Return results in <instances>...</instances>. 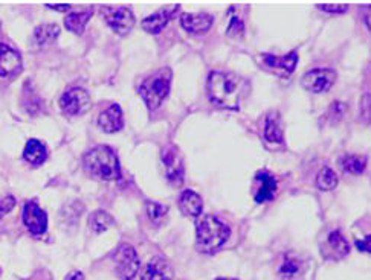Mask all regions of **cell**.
Returning <instances> with one entry per match:
<instances>
[{"label":"cell","instance_id":"13","mask_svg":"<svg viewBox=\"0 0 371 280\" xmlns=\"http://www.w3.org/2000/svg\"><path fill=\"white\" fill-rule=\"evenodd\" d=\"M23 61L20 54L13 47L0 45V76L2 78H14L22 72Z\"/></svg>","mask_w":371,"mask_h":280},{"label":"cell","instance_id":"1","mask_svg":"<svg viewBox=\"0 0 371 280\" xmlns=\"http://www.w3.org/2000/svg\"><path fill=\"white\" fill-rule=\"evenodd\" d=\"M208 98L213 104L226 110H239L249 91L246 80L235 73L211 72L206 82Z\"/></svg>","mask_w":371,"mask_h":280},{"label":"cell","instance_id":"11","mask_svg":"<svg viewBox=\"0 0 371 280\" xmlns=\"http://www.w3.org/2000/svg\"><path fill=\"white\" fill-rule=\"evenodd\" d=\"M23 224L27 226L28 230L40 236L46 232L48 228V215L36 201H28L23 207Z\"/></svg>","mask_w":371,"mask_h":280},{"label":"cell","instance_id":"12","mask_svg":"<svg viewBox=\"0 0 371 280\" xmlns=\"http://www.w3.org/2000/svg\"><path fill=\"white\" fill-rule=\"evenodd\" d=\"M263 59V64L271 69L274 73L280 76H289L290 73L295 72L298 64V54L297 52H289L288 55L276 57L272 54H263L261 57Z\"/></svg>","mask_w":371,"mask_h":280},{"label":"cell","instance_id":"6","mask_svg":"<svg viewBox=\"0 0 371 280\" xmlns=\"http://www.w3.org/2000/svg\"><path fill=\"white\" fill-rule=\"evenodd\" d=\"M92 107V99L89 93L81 87L67 89L60 98V108L67 116H80L89 112Z\"/></svg>","mask_w":371,"mask_h":280},{"label":"cell","instance_id":"18","mask_svg":"<svg viewBox=\"0 0 371 280\" xmlns=\"http://www.w3.org/2000/svg\"><path fill=\"white\" fill-rule=\"evenodd\" d=\"M99 128L106 133H118L124 126L122 108L118 104H112L98 117Z\"/></svg>","mask_w":371,"mask_h":280},{"label":"cell","instance_id":"29","mask_svg":"<svg viewBox=\"0 0 371 280\" xmlns=\"http://www.w3.org/2000/svg\"><path fill=\"white\" fill-rule=\"evenodd\" d=\"M318 10L326 11V13H335V14H342L349 11V5H341V3H319L316 5Z\"/></svg>","mask_w":371,"mask_h":280},{"label":"cell","instance_id":"3","mask_svg":"<svg viewBox=\"0 0 371 280\" xmlns=\"http://www.w3.org/2000/svg\"><path fill=\"white\" fill-rule=\"evenodd\" d=\"M231 228L214 215L202 216L196 226V247L200 253L213 254L227 241Z\"/></svg>","mask_w":371,"mask_h":280},{"label":"cell","instance_id":"21","mask_svg":"<svg viewBox=\"0 0 371 280\" xmlns=\"http://www.w3.org/2000/svg\"><path fill=\"white\" fill-rule=\"evenodd\" d=\"M23 157L32 166H40L41 163H45L48 159V149L45 143L38 139H29L27 145H24Z\"/></svg>","mask_w":371,"mask_h":280},{"label":"cell","instance_id":"9","mask_svg":"<svg viewBox=\"0 0 371 280\" xmlns=\"http://www.w3.org/2000/svg\"><path fill=\"white\" fill-rule=\"evenodd\" d=\"M336 81V73L332 69H314L302 76V87L312 93H323L330 89Z\"/></svg>","mask_w":371,"mask_h":280},{"label":"cell","instance_id":"26","mask_svg":"<svg viewBox=\"0 0 371 280\" xmlns=\"http://www.w3.org/2000/svg\"><path fill=\"white\" fill-rule=\"evenodd\" d=\"M367 157L364 156H345L341 160V168L349 174H362L367 168Z\"/></svg>","mask_w":371,"mask_h":280},{"label":"cell","instance_id":"28","mask_svg":"<svg viewBox=\"0 0 371 280\" xmlns=\"http://www.w3.org/2000/svg\"><path fill=\"white\" fill-rule=\"evenodd\" d=\"M167 214H168V207L161 205V202H155V201L147 202V215L153 223H161L167 216Z\"/></svg>","mask_w":371,"mask_h":280},{"label":"cell","instance_id":"32","mask_svg":"<svg viewBox=\"0 0 371 280\" xmlns=\"http://www.w3.org/2000/svg\"><path fill=\"white\" fill-rule=\"evenodd\" d=\"M244 29L243 22L239 17H232L230 22V27H227V36H235V34H240Z\"/></svg>","mask_w":371,"mask_h":280},{"label":"cell","instance_id":"31","mask_svg":"<svg viewBox=\"0 0 371 280\" xmlns=\"http://www.w3.org/2000/svg\"><path fill=\"white\" fill-rule=\"evenodd\" d=\"M14 207H15V198L14 197H5L4 200H0V219L10 214Z\"/></svg>","mask_w":371,"mask_h":280},{"label":"cell","instance_id":"19","mask_svg":"<svg viewBox=\"0 0 371 280\" xmlns=\"http://www.w3.org/2000/svg\"><path fill=\"white\" fill-rule=\"evenodd\" d=\"M179 209L190 218H199L204 210V201L200 195L191 189H185L179 197Z\"/></svg>","mask_w":371,"mask_h":280},{"label":"cell","instance_id":"37","mask_svg":"<svg viewBox=\"0 0 371 280\" xmlns=\"http://www.w3.org/2000/svg\"><path fill=\"white\" fill-rule=\"evenodd\" d=\"M216 280H237V279H226V277H218Z\"/></svg>","mask_w":371,"mask_h":280},{"label":"cell","instance_id":"17","mask_svg":"<svg viewBox=\"0 0 371 280\" xmlns=\"http://www.w3.org/2000/svg\"><path fill=\"white\" fill-rule=\"evenodd\" d=\"M178 10L179 5H176L174 8H164V10L146 17V19L142 20V29L147 31L148 34H159L170 23L172 17L178 13Z\"/></svg>","mask_w":371,"mask_h":280},{"label":"cell","instance_id":"7","mask_svg":"<svg viewBox=\"0 0 371 280\" xmlns=\"http://www.w3.org/2000/svg\"><path fill=\"white\" fill-rule=\"evenodd\" d=\"M101 14H103L106 23L111 27L118 36H127V34L134 27V14L127 6L112 8L104 6L101 8Z\"/></svg>","mask_w":371,"mask_h":280},{"label":"cell","instance_id":"22","mask_svg":"<svg viewBox=\"0 0 371 280\" xmlns=\"http://www.w3.org/2000/svg\"><path fill=\"white\" fill-rule=\"evenodd\" d=\"M92 14H94V10H88V11H78V13H72L69 14L64 19V27L66 29H69L71 32L77 34H83L84 28H86V24L89 23Z\"/></svg>","mask_w":371,"mask_h":280},{"label":"cell","instance_id":"25","mask_svg":"<svg viewBox=\"0 0 371 280\" xmlns=\"http://www.w3.org/2000/svg\"><path fill=\"white\" fill-rule=\"evenodd\" d=\"M115 224V219L107 214L106 210H95L94 214L89 216V226L94 232L103 233L107 228H111Z\"/></svg>","mask_w":371,"mask_h":280},{"label":"cell","instance_id":"35","mask_svg":"<svg viewBox=\"0 0 371 280\" xmlns=\"http://www.w3.org/2000/svg\"><path fill=\"white\" fill-rule=\"evenodd\" d=\"M362 11H364V22H365L367 28H368V29H370V32H371V5L365 6L364 10H362Z\"/></svg>","mask_w":371,"mask_h":280},{"label":"cell","instance_id":"4","mask_svg":"<svg viewBox=\"0 0 371 280\" xmlns=\"http://www.w3.org/2000/svg\"><path fill=\"white\" fill-rule=\"evenodd\" d=\"M172 87V72L168 69H162L150 75L148 78L141 84L139 95L144 99L146 105L150 110H156L164 103L168 96Z\"/></svg>","mask_w":371,"mask_h":280},{"label":"cell","instance_id":"16","mask_svg":"<svg viewBox=\"0 0 371 280\" xmlns=\"http://www.w3.org/2000/svg\"><path fill=\"white\" fill-rule=\"evenodd\" d=\"M174 271L165 259L155 258L144 267L141 273V280H172Z\"/></svg>","mask_w":371,"mask_h":280},{"label":"cell","instance_id":"8","mask_svg":"<svg viewBox=\"0 0 371 280\" xmlns=\"http://www.w3.org/2000/svg\"><path fill=\"white\" fill-rule=\"evenodd\" d=\"M307 262L298 253L288 251L281 259L278 274L281 280H306Z\"/></svg>","mask_w":371,"mask_h":280},{"label":"cell","instance_id":"27","mask_svg":"<svg viewBox=\"0 0 371 280\" xmlns=\"http://www.w3.org/2000/svg\"><path fill=\"white\" fill-rule=\"evenodd\" d=\"M316 184H318V188L324 192L333 191L336 186H338V177H336L333 169L324 168L316 177Z\"/></svg>","mask_w":371,"mask_h":280},{"label":"cell","instance_id":"5","mask_svg":"<svg viewBox=\"0 0 371 280\" xmlns=\"http://www.w3.org/2000/svg\"><path fill=\"white\" fill-rule=\"evenodd\" d=\"M116 274L121 280H132L138 274L141 260L136 250L129 244H121L113 254Z\"/></svg>","mask_w":371,"mask_h":280},{"label":"cell","instance_id":"2","mask_svg":"<svg viewBox=\"0 0 371 280\" xmlns=\"http://www.w3.org/2000/svg\"><path fill=\"white\" fill-rule=\"evenodd\" d=\"M83 165L86 172L98 180L120 182L122 178L120 159L112 148L106 145H99L88 151L83 157Z\"/></svg>","mask_w":371,"mask_h":280},{"label":"cell","instance_id":"14","mask_svg":"<svg viewBox=\"0 0 371 280\" xmlns=\"http://www.w3.org/2000/svg\"><path fill=\"white\" fill-rule=\"evenodd\" d=\"M350 251V245L340 230L328 233L326 242L323 244V256L330 260H340L345 258Z\"/></svg>","mask_w":371,"mask_h":280},{"label":"cell","instance_id":"10","mask_svg":"<svg viewBox=\"0 0 371 280\" xmlns=\"http://www.w3.org/2000/svg\"><path fill=\"white\" fill-rule=\"evenodd\" d=\"M162 162L165 166L168 180L174 184L181 183L185 175V166H183V159L181 156V151L174 145L165 147L162 149Z\"/></svg>","mask_w":371,"mask_h":280},{"label":"cell","instance_id":"20","mask_svg":"<svg viewBox=\"0 0 371 280\" xmlns=\"http://www.w3.org/2000/svg\"><path fill=\"white\" fill-rule=\"evenodd\" d=\"M255 180L260 183L258 189L255 192V197H254L255 201L258 202V205H261V202H266V201H271L276 191L275 177L266 171H260L255 175Z\"/></svg>","mask_w":371,"mask_h":280},{"label":"cell","instance_id":"15","mask_svg":"<svg viewBox=\"0 0 371 280\" xmlns=\"http://www.w3.org/2000/svg\"><path fill=\"white\" fill-rule=\"evenodd\" d=\"M214 17L206 13L199 14H182L181 15V24L185 31L190 34H196V36H204L211 28H213Z\"/></svg>","mask_w":371,"mask_h":280},{"label":"cell","instance_id":"36","mask_svg":"<svg viewBox=\"0 0 371 280\" xmlns=\"http://www.w3.org/2000/svg\"><path fill=\"white\" fill-rule=\"evenodd\" d=\"M64 280H84V276H83L81 271H71V273L66 276Z\"/></svg>","mask_w":371,"mask_h":280},{"label":"cell","instance_id":"24","mask_svg":"<svg viewBox=\"0 0 371 280\" xmlns=\"http://www.w3.org/2000/svg\"><path fill=\"white\" fill-rule=\"evenodd\" d=\"M58 36H60V28L57 24H40L34 31V41H36L37 46H45L48 43H52L54 40L58 38Z\"/></svg>","mask_w":371,"mask_h":280},{"label":"cell","instance_id":"30","mask_svg":"<svg viewBox=\"0 0 371 280\" xmlns=\"http://www.w3.org/2000/svg\"><path fill=\"white\" fill-rule=\"evenodd\" d=\"M360 115L364 121H370L371 119V93H365L360 101Z\"/></svg>","mask_w":371,"mask_h":280},{"label":"cell","instance_id":"23","mask_svg":"<svg viewBox=\"0 0 371 280\" xmlns=\"http://www.w3.org/2000/svg\"><path fill=\"white\" fill-rule=\"evenodd\" d=\"M265 140L269 143H283L284 135L280 126V119L275 113L267 115L265 122Z\"/></svg>","mask_w":371,"mask_h":280},{"label":"cell","instance_id":"33","mask_svg":"<svg viewBox=\"0 0 371 280\" xmlns=\"http://www.w3.org/2000/svg\"><path fill=\"white\" fill-rule=\"evenodd\" d=\"M356 247L362 253H371V235L365 236L364 240H358L356 241Z\"/></svg>","mask_w":371,"mask_h":280},{"label":"cell","instance_id":"34","mask_svg":"<svg viewBox=\"0 0 371 280\" xmlns=\"http://www.w3.org/2000/svg\"><path fill=\"white\" fill-rule=\"evenodd\" d=\"M48 8H49V10H55V11H62V13H64V11H69L71 10V5L69 3H63V5H54V3H48L46 5Z\"/></svg>","mask_w":371,"mask_h":280}]
</instances>
